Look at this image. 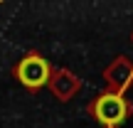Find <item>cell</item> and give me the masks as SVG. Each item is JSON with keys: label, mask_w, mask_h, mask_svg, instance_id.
<instances>
[{"label": "cell", "mask_w": 133, "mask_h": 128, "mask_svg": "<svg viewBox=\"0 0 133 128\" xmlns=\"http://www.w3.org/2000/svg\"><path fill=\"white\" fill-rule=\"evenodd\" d=\"M49 76V66L44 62L42 57H37V54H30V57H25L22 62L17 66V79L22 81L25 86H42L44 81H47Z\"/></svg>", "instance_id": "obj_1"}, {"label": "cell", "mask_w": 133, "mask_h": 128, "mask_svg": "<svg viewBox=\"0 0 133 128\" xmlns=\"http://www.w3.org/2000/svg\"><path fill=\"white\" fill-rule=\"evenodd\" d=\"M94 113H96V118H99L101 123L116 126V123H121V121L126 118V104H123V99H121V96L106 94V96H101V99L96 101Z\"/></svg>", "instance_id": "obj_2"}]
</instances>
